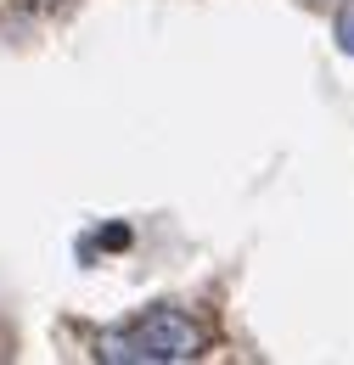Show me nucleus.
I'll use <instances>...</instances> for the list:
<instances>
[{
  "instance_id": "f257e3e1",
  "label": "nucleus",
  "mask_w": 354,
  "mask_h": 365,
  "mask_svg": "<svg viewBox=\"0 0 354 365\" xmlns=\"http://www.w3.org/2000/svg\"><path fill=\"white\" fill-rule=\"evenodd\" d=\"M203 349V331L180 309H152L146 320H135L130 331L101 337V360H135V365H169V360H191Z\"/></svg>"
},
{
  "instance_id": "f03ea898",
  "label": "nucleus",
  "mask_w": 354,
  "mask_h": 365,
  "mask_svg": "<svg viewBox=\"0 0 354 365\" xmlns=\"http://www.w3.org/2000/svg\"><path fill=\"white\" fill-rule=\"evenodd\" d=\"M338 46H343V56H354V6L338 17Z\"/></svg>"
}]
</instances>
